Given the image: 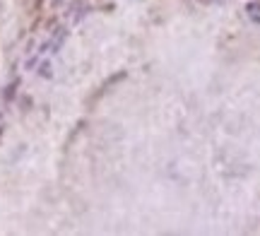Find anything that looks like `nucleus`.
I'll list each match as a JSON object with an SVG mask.
<instances>
[{"mask_svg": "<svg viewBox=\"0 0 260 236\" xmlns=\"http://www.w3.org/2000/svg\"><path fill=\"white\" fill-rule=\"evenodd\" d=\"M125 77H128V73H116V75H113V77H109V80H106V82H104V85L99 87V92H96V94L92 96V102H96L99 96H104V94H106V92H109V89H111L113 85H118V82H123Z\"/></svg>", "mask_w": 260, "mask_h": 236, "instance_id": "f257e3e1", "label": "nucleus"}, {"mask_svg": "<svg viewBox=\"0 0 260 236\" xmlns=\"http://www.w3.org/2000/svg\"><path fill=\"white\" fill-rule=\"evenodd\" d=\"M39 75H41V77H51V65H48V63H41V65H39Z\"/></svg>", "mask_w": 260, "mask_h": 236, "instance_id": "39448f33", "label": "nucleus"}, {"mask_svg": "<svg viewBox=\"0 0 260 236\" xmlns=\"http://www.w3.org/2000/svg\"><path fill=\"white\" fill-rule=\"evenodd\" d=\"M65 37H68V31H65V29H58V37H56V41H53V51L60 48V44L65 41Z\"/></svg>", "mask_w": 260, "mask_h": 236, "instance_id": "20e7f679", "label": "nucleus"}, {"mask_svg": "<svg viewBox=\"0 0 260 236\" xmlns=\"http://www.w3.org/2000/svg\"><path fill=\"white\" fill-rule=\"evenodd\" d=\"M17 87H19V80H12V82H10L8 87H5V102H12V99H15V94H17Z\"/></svg>", "mask_w": 260, "mask_h": 236, "instance_id": "f03ea898", "label": "nucleus"}, {"mask_svg": "<svg viewBox=\"0 0 260 236\" xmlns=\"http://www.w3.org/2000/svg\"><path fill=\"white\" fill-rule=\"evenodd\" d=\"M246 10H248V15H251L255 22H260V3H248Z\"/></svg>", "mask_w": 260, "mask_h": 236, "instance_id": "7ed1b4c3", "label": "nucleus"}]
</instances>
